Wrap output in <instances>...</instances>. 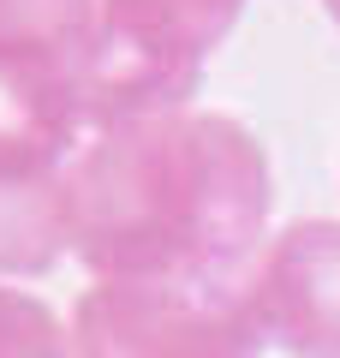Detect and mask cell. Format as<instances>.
I'll return each instance as SVG.
<instances>
[{
	"mask_svg": "<svg viewBox=\"0 0 340 358\" xmlns=\"http://www.w3.org/2000/svg\"><path fill=\"white\" fill-rule=\"evenodd\" d=\"M245 0H101V54L84 90V138L113 120L191 108L203 60L239 24Z\"/></svg>",
	"mask_w": 340,
	"mask_h": 358,
	"instance_id": "3957f363",
	"label": "cell"
},
{
	"mask_svg": "<svg viewBox=\"0 0 340 358\" xmlns=\"http://www.w3.org/2000/svg\"><path fill=\"white\" fill-rule=\"evenodd\" d=\"M263 341L292 358H340V221H292L251 263Z\"/></svg>",
	"mask_w": 340,
	"mask_h": 358,
	"instance_id": "5b68a950",
	"label": "cell"
},
{
	"mask_svg": "<svg viewBox=\"0 0 340 358\" xmlns=\"http://www.w3.org/2000/svg\"><path fill=\"white\" fill-rule=\"evenodd\" d=\"M323 6H328V18H334V24H340V0H323Z\"/></svg>",
	"mask_w": 340,
	"mask_h": 358,
	"instance_id": "ba28073f",
	"label": "cell"
},
{
	"mask_svg": "<svg viewBox=\"0 0 340 358\" xmlns=\"http://www.w3.org/2000/svg\"><path fill=\"white\" fill-rule=\"evenodd\" d=\"M251 268L96 281L72 310V358H257Z\"/></svg>",
	"mask_w": 340,
	"mask_h": 358,
	"instance_id": "7a4b0ae2",
	"label": "cell"
},
{
	"mask_svg": "<svg viewBox=\"0 0 340 358\" xmlns=\"http://www.w3.org/2000/svg\"><path fill=\"white\" fill-rule=\"evenodd\" d=\"M0 358H72V334L42 299L0 287Z\"/></svg>",
	"mask_w": 340,
	"mask_h": 358,
	"instance_id": "52a82bcc",
	"label": "cell"
},
{
	"mask_svg": "<svg viewBox=\"0 0 340 358\" xmlns=\"http://www.w3.org/2000/svg\"><path fill=\"white\" fill-rule=\"evenodd\" d=\"M269 203L263 143L209 108L113 120L66 162V239L96 281L251 268Z\"/></svg>",
	"mask_w": 340,
	"mask_h": 358,
	"instance_id": "6da1fadb",
	"label": "cell"
},
{
	"mask_svg": "<svg viewBox=\"0 0 340 358\" xmlns=\"http://www.w3.org/2000/svg\"><path fill=\"white\" fill-rule=\"evenodd\" d=\"M101 0H0V102L84 138Z\"/></svg>",
	"mask_w": 340,
	"mask_h": 358,
	"instance_id": "277c9868",
	"label": "cell"
},
{
	"mask_svg": "<svg viewBox=\"0 0 340 358\" xmlns=\"http://www.w3.org/2000/svg\"><path fill=\"white\" fill-rule=\"evenodd\" d=\"M66 162H72V150H60V143L0 138V268L6 275H42L72 251Z\"/></svg>",
	"mask_w": 340,
	"mask_h": 358,
	"instance_id": "8992f818",
	"label": "cell"
}]
</instances>
